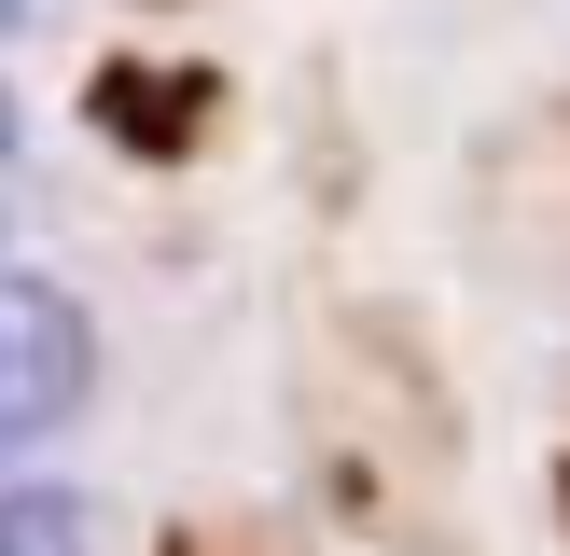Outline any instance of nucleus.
<instances>
[{
	"label": "nucleus",
	"instance_id": "nucleus-1",
	"mask_svg": "<svg viewBox=\"0 0 570 556\" xmlns=\"http://www.w3.org/2000/svg\"><path fill=\"white\" fill-rule=\"evenodd\" d=\"M237 111V83L209 56H154V42H98L83 56V126L111 139L126 167H195Z\"/></svg>",
	"mask_w": 570,
	"mask_h": 556
},
{
	"label": "nucleus",
	"instance_id": "nucleus-6",
	"mask_svg": "<svg viewBox=\"0 0 570 556\" xmlns=\"http://www.w3.org/2000/svg\"><path fill=\"white\" fill-rule=\"evenodd\" d=\"M557 556H570V445H557Z\"/></svg>",
	"mask_w": 570,
	"mask_h": 556
},
{
	"label": "nucleus",
	"instance_id": "nucleus-7",
	"mask_svg": "<svg viewBox=\"0 0 570 556\" xmlns=\"http://www.w3.org/2000/svg\"><path fill=\"white\" fill-rule=\"evenodd\" d=\"M28 14H42V0H0V28H28Z\"/></svg>",
	"mask_w": 570,
	"mask_h": 556
},
{
	"label": "nucleus",
	"instance_id": "nucleus-3",
	"mask_svg": "<svg viewBox=\"0 0 570 556\" xmlns=\"http://www.w3.org/2000/svg\"><path fill=\"white\" fill-rule=\"evenodd\" d=\"M488 195H529V209H543V237H557V265H570V98L543 111V126H515V139H501Z\"/></svg>",
	"mask_w": 570,
	"mask_h": 556
},
{
	"label": "nucleus",
	"instance_id": "nucleus-5",
	"mask_svg": "<svg viewBox=\"0 0 570 556\" xmlns=\"http://www.w3.org/2000/svg\"><path fill=\"white\" fill-rule=\"evenodd\" d=\"M139 556H293V543H278L265 515H195V528H154Z\"/></svg>",
	"mask_w": 570,
	"mask_h": 556
},
{
	"label": "nucleus",
	"instance_id": "nucleus-9",
	"mask_svg": "<svg viewBox=\"0 0 570 556\" xmlns=\"http://www.w3.org/2000/svg\"><path fill=\"white\" fill-rule=\"evenodd\" d=\"M139 14H167V0H139Z\"/></svg>",
	"mask_w": 570,
	"mask_h": 556
},
{
	"label": "nucleus",
	"instance_id": "nucleus-2",
	"mask_svg": "<svg viewBox=\"0 0 570 556\" xmlns=\"http://www.w3.org/2000/svg\"><path fill=\"white\" fill-rule=\"evenodd\" d=\"M83 389H98V320H83L56 278L0 265V459H28Z\"/></svg>",
	"mask_w": 570,
	"mask_h": 556
},
{
	"label": "nucleus",
	"instance_id": "nucleus-4",
	"mask_svg": "<svg viewBox=\"0 0 570 556\" xmlns=\"http://www.w3.org/2000/svg\"><path fill=\"white\" fill-rule=\"evenodd\" d=\"M0 556H98V500L83 487H14V473H0Z\"/></svg>",
	"mask_w": 570,
	"mask_h": 556
},
{
	"label": "nucleus",
	"instance_id": "nucleus-8",
	"mask_svg": "<svg viewBox=\"0 0 570 556\" xmlns=\"http://www.w3.org/2000/svg\"><path fill=\"white\" fill-rule=\"evenodd\" d=\"M0 153H14V98H0Z\"/></svg>",
	"mask_w": 570,
	"mask_h": 556
}]
</instances>
